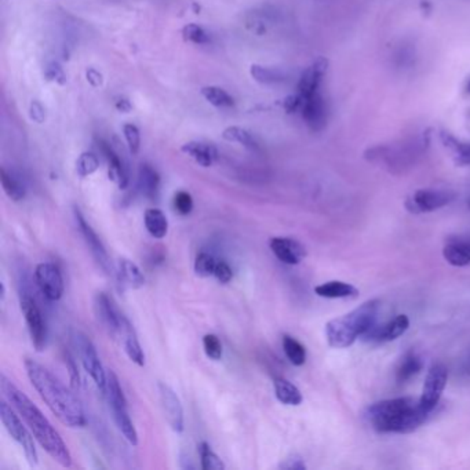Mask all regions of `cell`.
<instances>
[{
  "label": "cell",
  "instance_id": "cell-43",
  "mask_svg": "<svg viewBox=\"0 0 470 470\" xmlns=\"http://www.w3.org/2000/svg\"><path fill=\"white\" fill-rule=\"evenodd\" d=\"M45 77L49 82H54V83L61 84V86H64L66 83V76H65L62 68L60 66V64H57V62H51L46 66Z\"/></svg>",
  "mask_w": 470,
  "mask_h": 470
},
{
  "label": "cell",
  "instance_id": "cell-36",
  "mask_svg": "<svg viewBox=\"0 0 470 470\" xmlns=\"http://www.w3.org/2000/svg\"><path fill=\"white\" fill-rule=\"evenodd\" d=\"M99 169V159L92 152H84L76 160V173L79 177L86 178Z\"/></svg>",
  "mask_w": 470,
  "mask_h": 470
},
{
  "label": "cell",
  "instance_id": "cell-22",
  "mask_svg": "<svg viewBox=\"0 0 470 470\" xmlns=\"http://www.w3.org/2000/svg\"><path fill=\"white\" fill-rule=\"evenodd\" d=\"M181 151L189 158H192L201 167L212 166L218 158L217 148L212 144H207L201 141L186 143L185 145H182Z\"/></svg>",
  "mask_w": 470,
  "mask_h": 470
},
{
  "label": "cell",
  "instance_id": "cell-45",
  "mask_svg": "<svg viewBox=\"0 0 470 470\" xmlns=\"http://www.w3.org/2000/svg\"><path fill=\"white\" fill-rule=\"evenodd\" d=\"M279 469H283V470H305L306 465H305L301 455L291 454L286 459H283V462L279 465Z\"/></svg>",
  "mask_w": 470,
  "mask_h": 470
},
{
  "label": "cell",
  "instance_id": "cell-35",
  "mask_svg": "<svg viewBox=\"0 0 470 470\" xmlns=\"http://www.w3.org/2000/svg\"><path fill=\"white\" fill-rule=\"evenodd\" d=\"M200 92L206 98V101H208L211 105H214L217 108H227V106L233 105L232 97L225 90H222L221 87H215V86L204 87V88H201Z\"/></svg>",
  "mask_w": 470,
  "mask_h": 470
},
{
  "label": "cell",
  "instance_id": "cell-17",
  "mask_svg": "<svg viewBox=\"0 0 470 470\" xmlns=\"http://www.w3.org/2000/svg\"><path fill=\"white\" fill-rule=\"evenodd\" d=\"M302 117L312 132H321L327 125V106L323 95L319 92L306 99H301Z\"/></svg>",
  "mask_w": 470,
  "mask_h": 470
},
{
  "label": "cell",
  "instance_id": "cell-5",
  "mask_svg": "<svg viewBox=\"0 0 470 470\" xmlns=\"http://www.w3.org/2000/svg\"><path fill=\"white\" fill-rule=\"evenodd\" d=\"M380 301L370 299L351 312L335 317L325 324V338L331 347L345 349L354 345L377 324Z\"/></svg>",
  "mask_w": 470,
  "mask_h": 470
},
{
  "label": "cell",
  "instance_id": "cell-25",
  "mask_svg": "<svg viewBox=\"0 0 470 470\" xmlns=\"http://www.w3.org/2000/svg\"><path fill=\"white\" fill-rule=\"evenodd\" d=\"M444 260L456 268L470 264V240H452L443 249Z\"/></svg>",
  "mask_w": 470,
  "mask_h": 470
},
{
  "label": "cell",
  "instance_id": "cell-31",
  "mask_svg": "<svg viewBox=\"0 0 470 470\" xmlns=\"http://www.w3.org/2000/svg\"><path fill=\"white\" fill-rule=\"evenodd\" d=\"M283 349H284V354H286L288 362L293 366L301 367L305 364L306 350H305V346L299 341H297L291 335H284L283 336Z\"/></svg>",
  "mask_w": 470,
  "mask_h": 470
},
{
  "label": "cell",
  "instance_id": "cell-48",
  "mask_svg": "<svg viewBox=\"0 0 470 470\" xmlns=\"http://www.w3.org/2000/svg\"><path fill=\"white\" fill-rule=\"evenodd\" d=\"M68 369H69V375H71V380L73 382L75 386H79V373H77V369H76V364L73 363V360L71 358H68Z\"/></svg>",
  "mask_w": 470,
  "mask_h": 470
},
{
  "label": "cell",
  "instance_id": "cell-1",
  "mask_svg": "<svg viewBox=\"0 0 470 470\" xmlns=\"http://www.w3.org/2000/svg\"><path fill=\"white\" fill-rule=\"evenodd\" d=\"M0 388H2V392L6 396L8 401L16 408V411L24 419V422L29 428L36 441L42 445V448L58 465H61L62 467H71L72 455L68 449V445L65 444L60 433L55 430V428L50 423V421L38 408V406L24 392H21L13 384V381H10L5 374L0 377Z\"/></svg>",
  "mask_w": 470,
  "mask_h": 470
},
{
  "label": "cell",
  "instance_id": "cell-44",
  "mask_svg": "<svg viewBox=\"0 0 470 470\" xmlns=\"http://www.w3.org/2000/svg\"><path fill=\"white\" fill-rule=\"evenodd\" d=\"M395 60H396V64L399 68H407V66L412 65V62L415 60V51L410 46H403L396 51Z\"/></svg>",
  "mask_w": 470,
  "mask_h": 470
},
{
  "label": "cell",
  "instance_id": "cell-42",
  "mask_svg": "<svg viewBox=\"0 0 470 470\" xmlns=\"http://www.w3.org/2000/svg\"><path fill=\"white\" fill-rule=\"evenodd\" d=\"M123 133H125L130 152L133 155H137L140 152V144H141V136H140L138 127L132 123H127L123 126Z\"/></svg>",
  "mask_w": 470,
  "mask_h": 470
},
{
  "label": "cell",
  "instance_id": "cell-16",
  "mask_svg": "<svg viewBox=\"0 0 470 470\" xmlns=\"http://www.w3.org/2000/svg\"><path fill=\"white\" fill-rule=\"evenodd\" d=\"M73 212H75V219H76V223H77V227L82 233V236L87 245V247L90 249L92 257L95 258V261L98 262V265L109 273L110 271V261H109V257H108V253L105 250V246L102 245L101 239L98 238V234L95 233V230L91 227V225L86 221V218L83 217V214L80 212V210L77 207L73 208Z\"/></svg>",
  "mask_w": 470,
  "mask_h": 470
},
{
  "label": "cell",
  "instance_id": "cell-8",
  "mask_svg": "<svg viewBox=\"0 0 470 470\" xmlns=\"http://www.w3.org/2000/svg\"><path fill=\"white\" fill-rule=\"evenodd\" d=\"M455 195L444 189H418L406 199V208L411 214H426L440 210L454 200Z\"/></svg>",
  "mask_w": 470,
  "mask_h": 470
},
{
  "label": "cell",
  "instance_id": "cell-46",
  "mask_svg": "<svg viewBox=\"0 0 470 470\" xmlns=\"http://www.w3.org/2000/svg\"><path fill=\"white\" fill-rule=\"evenodd\" d=\"M214 277L219 283L227 284L232 280V277H233L232 268L225 261H217V267H215V271H214Z\"/></svg>",
  "mask_w": 470,
  "mask_h": 470
},
{
  "label": "cell",
  "instance_id": "cell-26",
  "mask_svg": "<svg viewBox=\"0 0 470 470\" xmlns=\"http://www.w3.org/2000/svg\"><path fill=\"white\" fill-rule=\"evenodd\" d=\"M440 140H441L443 145L451 152L456 164L470 166V143H465V141L454 137L448 132H441Z\"/></svg>",
  "mask_w": 470,
  "mask_h": 470
},
{
  "label": "cell",
  "instance_id": "cell-12",
  "mask_svg": "<svg viewBox=\"0 0 470 470\" xmlns=\"http://www.w3.org/2000/svg\"><path fill=\"white\" fill-rule=\"evenodd\" d=\"M20 305L31 334L32 343L38 351H42L46 347L47 341V328L43 320V314L36 302L29 295H23Z\"/></svg>",
  "mask_w": 470,
  "mask_h": 470
},
{
  "label": "cell",
  "instance_id": "cell-40",
  "mask_svg": "<svg viewBox=\"0 0 470 470\" xmlns=\"http://www.w3.org/2000/svg\"><path fill=\"white\" fill-rule=\"evenodd\" d=\"M182 35H184V39L186 42H190V43H195V45H206L210 42V38L207 35V32L196 25V24H189L186 25L184 29H182Z\"/></svg>",
  "mask_w": 470,
  "mask_h": 470
},
{
  "label": "cell",
  "instance_id": "cell-20",
  "mask_svg": "<svg viewBox=\"0 0 470 470\" xmlns=\"http://www.w3.org/2000/svg\"><path fill=\"white\" fill-rule=\"evenodd\" d=\"M101 149L109 163V178L121 189H126L129 185V174L122 159L112 149L109 144L103 141H101Z\"/></svg>",
  "mask_w": 470,
  "mask_h": 470
},
{
  "label": "cell",
  "instance_id": "cell-2",
  "mask_svg": "<svg viewBox=\"0 0 470 470\" xmlns=\"http://www.w3.org/2000/svg\"><path fill=\"white\" fill-rule=\"evenodd\" d=\"M25 371L40 399L62 425L72 429L86 425L84 410L79 399L51 371L32 359L25 360Z\"/></svg>",
  "mask_w": 470,
  "mask_h": 470
},
{
  "label": "cell",
  "instance_id": "cell-21",
  "mask_svg": "<svg viewBox=\"0 0 470 470\" xmlns=\"http://www.w3.org/2000/svg\"><path fill=\"white\" fill-rule=\"evenodd\" d=\"M119 341L123 343L126 355L129 356V359L136 363L137 366L143 367L145 364V355H144V350L140 345V341L137 338L136 330L133 327V324L129 321V319L126 320L123 330H122V335L119 338Z\"/></svg>",
  "mask_w": 470,
  "mask_h": 470
},
{
  "label": "cell",
  "instance_id": "cell-23",
  "mask_svg": "<svg viewBox=\"0 0 470 470\" xmlns=\"http://www.w3.org/2000/svg\"><path fill=\"white\" fill-rule=\"evenodd\" d=\"M314 293L321 298L341 299V298H358L359 290L354 286L341 280L325 282L314 287Z\"/></svg>",
  "mask_w": 470,
  "mask_h": 470
},
{
  "label": "cell",
  "instance_id": "cell-28",
  "mask_svg": "<svg viewBox=\"0 0 470 470\" xmlns=\"http://www.w3.org/2000/svg\"><path fill=\"white\" fill-rule=\"evenodd\" d=\"M145 227L155 239H163L169 232V219L160 208H148L144 215Z\"/></svg>",
  "mask_w": 470,
  "mask_h": 470
},
{
  "label": "cell",
  "instance_id": "cell-18",
  "mask_svg": "<svg viewBox=\"0 0 470 470\" xmlns=\"http://www.w3.org/2000/svg\"><path fill=\"white\" fill-rule=\"evenodd\" d=\"M269 247L275 257L287 265H298L306 257V250L304 245L293 238H272L269 242Z\"/></svg>",
  "mask_w": 470,
  "mask_h": 470
},
{
  "label": "cell",
  "instance_id": "cell-11",
  "mask_svg": "<svg viewBox=\"0 0 470 470\" xmlns=\"http://www.w3.org/2000/svg\"><path fill=\"white\" fill-rule=\"evenodd\" d=\"M94 309L103 328L113 336V339H119L127 317L116 306L113 299L105 293H98L94 299Z\"/></svg>",
  "mask_w": 470,
  "mask_h": 470
},
{
  "label": "cell",
  "instance_id": "cell-37",
  "mask_svg": "<svg viewBox=\"0 0 470 470\" xmlns=\"http://www.w3.org/2000/svg\"><path fill=\"white\" fill-rule=\"evenodd\" d=\"M250 73L253 79L261 84H273L283 80V75L279 71L265 68L261 65H253L250 68Z\"/></svg>",
  "mask_w": 470,
  "mask_h": 470
},
{
  "label": "cell",
  "instance_id": "cell-19",
  "mask_svg": "<svg viewBox=\"0 0 470 470\" xmlns=\"http://www.w3.org/2000/svg\"><path fill=\"white\" fill-rule=\"evenodd\" d=\"M327 65L328 62L325 58H317L309 68L305 69L298 83V97L301 99H306L320 91L321 82L327 72Z\"/></svg>",
  "mask_w": 470,
  "mask_h": 470
},
{
  "label": "cell",
  "instance_id": "cell-49",
  "mask_svg": "<svg viewBox=\"0 0 470 470\" xmlns=\"http://www.w3.org/2000/svg\"><path fill=\"white\" fill-rule=\"evenodd\" d=\"M87 80L95 87L101 86L102 84V75L98 73L95 69H88L87 71Z\"/></svg>",
  "mask_w": 470,
  "mask_h": 470
},
{
  "label": "cell",
  "instance_id": "cell-41",
  "mask_svg": "<svg viewBox=\"0 0 470 470\" xmlns=\"http://www.w3.org/2000/svg\"><path fill=\"white\" fill-rule=\"evenodd\" d=\"M173 206L180 215H189L193 210V199L188 192L180 190L174 195Z\"/></svg>",
  "mask_w": 470,
  "mask_h": 470
},
{
  "label": "cell",
  "instance_id": "cell-6",
  "mask_svg": "<svg viewBox=\"0 0 470 470\" xmlns=\"http://www.w3.org/2000/svg\"><path fill=\"white\" fill-rule=\"evenodd\" d=\"M105 397L109 401V406L113 412V419L121 430V433L125 436V438L132 444H138V433L134 428V423L129 415L127 411V401L123 393V389L121 386L119 380H117L116 374L112 370H106V392Z\"/></svg>",
  "mask_w": 470,
  "mask_h": 470
},
{
  "label": "cell",
  "instance_id": "cell-38",
  "mask_svg": "<svg viewBox=\"0 0 470 470\" xmlns=\"http://www.w3.org/2000/svg\"><path fill=\"white\" fill-rule=\"evenodd\" d=\"M217 261L214 256L208 253H199L195 260V273L199 277H210L214 276V271L217 267Z\"/></svg>",
  "mask_w": 470,
  "mask_h": 470
},
{
  "label": "cell",
  "instance_id": "cell-32",
  "mask_svg": "<svg viewBox=\"0 0 470 470\" xmlns=\"http://www.w3.org/2000/svg\"><path fill=\"white\" fill-rule=\"evenodd\" d=\"M421 370H422V360L414 354V351H410V354L404 356V359L401 360L397 369L396 380L399 384H404L410 381L412 377H415Z\"/></svg>",
  "mask_w": 470,
  "mask_h": 470
},
{
  "label": "cell",
  "instance_id": "cell-7",
  "mask_svg": "<svg viewBox=\"0 0 470 470\" xmlns=\"http://www.w3.org/2000/svg\"><path fill=\"white\" fill-rule=\"evenodd\" d=\"M0 419H2V423L9 434L23 447L29 465L36 466L39 463V455L34 441L35 437H32L34 434L29 433V428L27 429V426H24V419L20 417V414H16V408L9 401H0Z\"/></svg>",
  "mask_w": 470,
  "mask_h": 470
},
{
  "label": "cell",
  "instance_id": "cell-47",
  "mask_svg": "<svg viewBox=\"0 0 470 470\" xmlns=\"http://www.w3.org/2000/svg\"><path fill=\"white\" fill-rule=\"evenodd\" d=\"M29 116L31 119L38 123L42 125L46 121V109L43 108V105L39 101H32L31 106H29Z\"/></svg>",
  "mask_w": 470,
  "mask_h": 470
},
{
  "label": "cell",
  "instance_id": "cell-29",
  "mask_svg": "<svg viewBox=\"0 0 470 470\" xmlns=\"http://www.w3.org/2000/svg\"><path fill=\"white\" fill-rule=\"evenodd\" d=\"M276 399L286 406H299L304 400L301 391L286 378H276L273 382Z\"/></svg>",
  "mask_w": 470,
  "mask_h": 470
},
{
  "label": "cell",
  "instance_id": "cell-39",
  "mask_svg": "<svg viewBox=\"0 0 470 470\" xmlns=\"http://www.w3.org/2000/svg\"><path fill=\"white\" fill-rule=\"evenodd\" d=\"M203 347H204V354L208 359L211 360H221L222 358V354H223V350H222V345H221V341L217 335L214 334H207L204 335L203 338Z\"/></svg>",
  "mask_w": 470,
  "mask_h": 470
},
{
  "label": "cell",
  "instance_id": "cell-30",
  "mask_svg": "<svg viewBox=\"0 0 470 470\" xmlns=\"http://www.w3.org/2000/svg\"><path fill=\"white\" fill-rule=\"evenodd\" d=\"M222 138L227 143L240 144L250 151H258V143L254 138V136L242 127L232 126V127L225 129L222 133Z\"/></svg>",
  "mask_w": 470,
  "mask_h": 470
},
{
  "label": "cell",
  "instance_id": "cell-3",
  "mask_svg": "<svg viewBox=\"0 0 470 470\" xmlns=\"http://www.w3.org/2000/svg\"><path fill=\"white\" fill-rule=\"evenodd\" d=\"M419 399L397 397L374 403L367 410V418L373 428L381 433H411L428 419Z\"/></svg>",
  "mask_w": 470,
  "mask_h": 470
},
{
  "label": "cell",
  "instance_id": "cell-34",
  "mask_svg": "<svg viewBox=\"0 0 470 470\" xmlns=\"http://www.w3.org/2000/svg\"><path fill=\"white\" fill-rule=\"evenodd\" d=\"M199 455H200V467L203 470H225V463L221 458L211 449V447L203 441L199 444Z\"/></svg>",
  "mask_w": 470,
  "mask_h": 470
},
{
  "label": "cell",
  "instance_id": "cell-15",
  "mask_svg": "<svg viewBox=\"0 0 470 470\" xmlns=\"http://www.w3.org/2000/svg\"><path fill=\"white\" fill-rule=\"evenodd\" d=\"M410 327V319L406 314H397L395 319L389 320L385 324H375L369 330L362 339L369 343H385L392 342L406 334Z\"/></svg>",
  "mask_w": 470,
  "mask_h": 470
},
{
  "label": "cell",
  "instance_id": "cell-4",
  "mask_svg": "<svg viewBox=\"0 0 470 470\" xmlns=\"http://www.w3.org/2000/svg\"><path fill=\"white\" fill-rule=\"evenodd\" d=\"M429 147L430 134L425 130L373 147L364 156L369 162L382 166L392 174H403L414 169L425 158Z\"/></svg>",
  "mask_w": 470,
  "mask_h": 470
},
{
  "label": "cell",
  "instance_id": "cell-50",
  "mask_svg": "<svg viewBox=\"0 0 470 470\" xmlns=\"http://www.w3.org/2000/svg\"><path fill=\"white\" fill-rule=\"evenodd\" d=\"M116 108L119 109V110H122V112H125V113H127V112L132 110V105H130V102L126 101V99H121L119 102L116 103Z\"/></svg>",
  "mask_w": 470,
  "mask_h": 470
},
{
  "label": "cell",
  "instance_id": "cell-13",
  "mask_svg": "<svg viewBox=\"0 0 470 470\" xmlns=\"http://www.w3.org/2000/svg\"><path fill=\"white\" fill-rule=\"evenodd\" d=\"M35 279L42 294L49 301H60L62 298L64 279L60 269L54 264H39L35 269Z\"/></svg>",
  "mask_w": 470,
  "mask_h": 470
},
{
  "label": "cell",
  "instance_id": "cell-27",
  "mask_svg": "<svg viewBox=\"0 0 470 470\" xmlns=\"http://www.w3.org/2000/svg\"><path fill=\"white\" fill-rule=\"evenodd\" d=\"M138 188H140L141 193L151 200H155L159 195L160 177H159L158 171L148 163H144L140 166Z\"/></svg>",
  "mask_w": 470,
  "mask_h": 470
},
{
  "label": "cell",
  "instance_id": "cell-33",
  "mask_svg": "<svg viewBox=\"0 0 470 470\" xmlns=\"http://www.w3.org/2000/svg\"><path fill=\"white\" fill-rule=\"evenodd\" d=\"M0 181H2L3 190L13 201H21L25 197L24 185L17 178H14L10 173H8L5 169L0 170Z\"/></svg>",
  "mask_w": 470,
  "mask_h": 470
},
{
  "label": "cell",
  "instance_id": "cell-53",
  "mask_svg": "<svg viewBox=\"0 0 470 470\" xmlns=\"http://www.w3.org/2000/svg\"><path fill=\"white\" fill-rule=\"evenodd\" d=\"M469 208H470V200H469Z\"/></svg>",
  "mask_w": 470,
  "mask_h": 470
},
{
  "label": "cell",
  "instance_id": "cell-14",
  "mask_svg": "<svg viewBox=\"0 0 470 470\" xmlns=\"http://www.w3.org/2000/svg\"><path fill=\"white\" fill-rule=\"evenodd\" d=\"M158 388H159V397H160L162 410H163V414H164L167 423L170 425V428L174 432H177V433L184 432L185 418H184V407L181 404L180 397L167 384L159 382Z\"/></svg>",
  "mask_w": 470,
  "mask_h": 470
},
{
  "label": "cell",
  "instance_id": "cell-10",
  "mask_svg": "<svg viewBox=\"0 0 470 470\" xmlns=\"http://www.w3.org/2000/svg\"><path fill=\"white\" fill-rule=\"evenodd\" d=\"M448 370L444 364L437 363L430 367L425 378L422 395L419 397V406L426 414H432L433 410L440 403L443 392L447 386Z\"/></svg>",
  "mask_w": 470,
  "mask_h": 470
},
{
  "label": "cell",
  "instance_id": "cell-52",
  "mask_svg": "<svg viewBox=\"0 0 470 470\" xmlns=\"http://www.w3.org/2000/svg\"><path fill=\"white\" fill-rule=\"evenodd\" d=\"M466 371L470 374V359H469V362H467V366H466Z\"/></svg>",
  "mask_w": 470,
  "mask_h": 470
},
{
  "label": "cell",
  "instance_id": "cell-24",
  "mask_svg": "<svg viewBox=\"0 0 470 470\" xmlns=\"http://www.w3.org/2000/svg\"><path fill=\"white\" fill-rule=\"evenodd\" d=\"M117 277H119L121 284L134 290L141 288L145 284V276L141 269L127 258L117 261Z\"/></svg>",
  "mask_w": 470,
  "mask_h": 470
},
{
  "label": "cell",
  "instance_id": "cell-51",
  "mask_svg": "<svg viewBox=\"0 0 470 470\" xmlns=\"http://www.w3.org/2000/svg\"><path fill=\"white\" fill-rule=\"evenodd\" d=\"M466 92L470 94V79H469V82H467V84H466Z\"/></svg>",
  "mask_w": 470,
  "mask_h": 470
},
{
  "label": "cell",
  "instance_id": "cell-9",
  "mask_svg": "<svg viewBox=\"0 0 470 470\" xmlns=\"http://www.w3.org/2000/svg\"><path fill=\"white\" fill-rule=\"evenodd\" d=\"M76 345L79 350V356L86 373L91 377L99 392L105 396L106 392V370L103 369L99 356L97 354V349L94 343L84 335L77 332L76 334Z\"/></svg>",
  "mask_w": 470,
  "mask_h": 470
}]
</instances>
